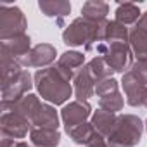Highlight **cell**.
<instances>
[{
	"label": "cell",
	"mask_w": 147,
	"mask_h": 147,
	"mask_svg": "<svg viewBox=\"0 0 147 147\" xmlns=\"http://www.w3.org/2000/svg\"><path fill=\"white\" fill-rule=\"evenodd\" d=\"M92 107L88 102H82V100H73L69 104H66L61 111V118L64 123V128H75L82 123H87V119L92 116Z\"/></svg>",
	"instance_id": "10"
},
{
	"label": "cell",
	"mask_w": 147,
	"mask_h": 147,
	"mask_svg": "<svg viewBox=\"0 0 147 147\" xmlns=\"http://www.w3.org/2000/svg\"><path fill=\"white\" fill-rule=\"evenodd\" d=\"M83 66H85V55L76 50H67V52L61 54L57 59V67L62 71V75L67 80L75 78V73Z\"/></svg>",
	"instance_id": "15"
},
{
	"label": "cell",
	"mask_w": 147,
	"mask_h": 147,
	"mask_svg": "<svg viewBox=\"0 0 147 147\" xmlns=\"http://www.w3.org/2000/svg\"><path fill=\"white\" fill-rule=\"evenodd\" d=\"M26 18L16 5H0V40L26 33Z\"/></svg>",
	"instance_id": "5"
},
{
	"label": "cell",
	"mask_w": 147,
	"mask_h": 147,
	"mask_svg": "<svg viewBox=\"0 0 147 147\" xmlns=\"http://www.w3.org/2000/svg\"><path fill=\"white\" fill-rule=\"evenodd\" d=\"M104 42L106 43H130V31L125 24L118 21H107Z\"/></svg>",
	"instance_id": "21"
},
{
	"label": "cell",
	"mask_w": 147,
	"mask_h": 147,
	"mask_svg": "<svg viewBox=\"0 0 147 147\" xmlns=\"http://www.w3.org/2000/svg\"><path fill=\"white\" fill-rule=\"evenodd\" d=\"M130 73H131V75H133L138 82H142V83L147 87V59H138L137 62H133Z\"/></svg>",
	"instance_id": "26"
},
{
	"label": "cell",
	"mask_w": 147,
	"mask_h": 147,
	"mask_svg": "<svg viewBox=\"0 0 147 147\" xmlns=\"http://www.w3.org/2000/svg\"><path fill=\"white\" fill-rule=\"evenodd\" d=\"M35 87L38 90V94L42 95V99H45L50 104L61 106L64 104L71 94H73V87H71V80H67L62 71L57 66H49L43 69H38L33 76Z\"/></svg>",
	"instance_id": "1"
},
{
	"label": "cell",
	"mask_w": 147,
	"mask_h": 147,
	"mask_svg": "<svg viewBox=\"0 0 147 147\" xmlns=\"http://www.w3.org/2000/svg\"><path fill=\"white\" fill-rule=\"evenodd\" d=\"M142 12L140 9L131 4V2H125V4H119L116 7V21L128 26V24H137V21L140 19Z\"/></svg>",
	"instance_id": "23"
},
{
	"label": "cell",
	"mask_w": 147,
	"mask_h": 147,
	"mask_svg": "<svg viewBox=\"0 0 147 147\" xmlns=\"http://www.w3.org/2000/svg\"><path fill=\"white\" fill-rule=\"evenodd\" d=\"M109 14V5L100 0H88L82 7V18L88 21H106V16Z\"/></svg>",
	"instance_id": "20"
},
{
	"label": "cell",
	"mask_w": 147,
	"mask_h": 147,
	"mask_svg": "<svg viewBox=\"0 0 147 147\" xmlns=\"http://www.w3.org/2000/svg\"><path fill=\"white\" fill-rule=\"evenodd\" d=\"M2 147H33L23 140H12V138H2Z\"/></svg>",
	"instance_id": "27"
},
{
	"label": "cell",
	"mask_w": 147,
	"mask_h": 147,
	"mask_svg": "<svg viewBox=\"0 0 147 147\" xmlns=\"http://www.w3.org/2000/svg\"><path fill=\"white\" fill-rule=\"evenodd\" d=\"M0 130H2L4 138H24L28 131H31V123L16 114V113H2L0 116Z\"/></svg>",
	"instance_id": "8"
},
{
	"label": "cell",
	"mask_w": 147,
	"mask_h": 147,
	"mask_svg": "<svg viewBox=\"0 0 147 147\" xmlns=\"http://www.w3.org/2000/svg\"><path fill=\"white\" fill-rule=\"evenodd\" d=\"M87 147H109V144H107V140L102 135H95V138L92 142H88Z\"/></svg>",
	"instance_id": "28"
},
{
	"label": "cell",
	"mask_w": 147,
	"mask_h": 147,
	"mask_svg": "<svg viewBox=\"0 0 147 147\" xmlns=\"http://www.w3.org/2000/svg\"><path fill=\"white\" fill-rule=\"evenodd\" d=\"M106 26H107V19L106 21H88L85 18H76L62 31V42L67 47L85 45L87 50H92L94 45H99L104 42Z\"/></svg>",
	"instance_id": "2"
},
{
	"label": "cell",
	"mask_w": 147,
	"mask_h": 147,
	"mask_svg": "<svg viewBox=\"0 0 147 147\" xmlns=\"http://www.w3.org/2000/svg\"><path fill=\"white\" fill-rule=\"evenodd\" d=\"M55 55H57V50L54 45L50 43H38L35 45L21 61L19 64L23 66V69L26 67H49V64H52L55 61Z\"/></svg>",
	"instance_id": "9"
},
{
	"label": "cell",
	"mask_w": 147,
	"mask_h": 147,
	"mask_svg": "<svg viewBox=\"0 0 147 147\" xmlns=\"http://www.w3.org/2000/svg\"><path fill=\"white\" fill-rule=\"evenodd\" d=\"M66 133L69 135V138L73 140V142H76V144H88V142H92L94 138H95V135H99L97 133V130L94 128V125L92 123H82V125H78V126H75V128H69V130H66Z\"/></svg>",
	"instance_id": "22"
},
{
	"label": "cell",
	"mask_w": 147,
	"mask_h": 147,
	"mask_svg": "<svg viewBox=\"0 0 147 147\" xmlns=\"http://www.w3.org/2000/svg\"><path fill=\"white\" fill-rule=\"evenodd\" d=\"M38 7L47 18H59V21L71 12V4L66 0H40Z\"/></svg>",
	"instance_id": "19"
},
{
	"label": "cell",
	"mask_w": 147,
	"mask_h": 147,
	"mask_svg": "<svg viewBox=\"0 0 147 147\" xmlns=\"http://www.w3.org/2000/svg\"><path fill=\"white\" fill-rule=\"evenodd\" d=\"M144 131V123L135 114H119L118 125L107 138L109 147H135Z\"/></svg>",
	"instance_id": "3"
},
{
	"label": "cell",
	"mask_w": 147,
	"mask_h": 147,
	"mask_svg": "<svg viewBox=\"0 0 147 147\" xmlns=\"http://www.w3.org/2000/svg\"><path fill=\"white\" fill-rule=\"evenodd\" d=\"M31 128L57 130L59 128V116H57L55 107H52L50 104H42L31 119Z\"/></svg>",
	"instance_id": "17"
},
{
	"label": "cell",
	"mask_w": 147,
	"mask_h": 147,
	"mask_svg": "<svg viewBox=\"0 0 147 147\" xmlns=\"http://www.w3.org/2000/svg\"><path fill=\"white\" fill-rule=\"evenodd\" d=\"M95 87H97V82L90 75V69H88L87 64L75 73V78H73V92L76 95V100L87 102L95 94Z\"/></svg>",
	"instance_id": "13"
},
{
	"label": "cell",
	"mask_w": 147,
	"mask_h": 147,
	"mask_svg": "<svg viewBox=\"0 0 147 147\" xmlns=\"http://www.w3.org/2000/svg\"><path fill=\"white\" fill-rule=\"evenodd\" d=\"M144 107H147V90H145V95H144V102H142Z\"/></svg>",
	"instance_id": "30"
},
{
	"label": "cell",
	"mask_w": 147,
	"mask_h": 147,
	"mask_svg": "<svg viewBox=\"0 0 147 147\" xmlns=\"http://www.w3.org/2000/svg\"><path fill=\"white\" fill-rule=\"evenodd\" d=\"M88 69H90V75L94 76V80L99 83V82H102V80H107V78H113V69L109 67V64L106 62V59L104 57H100V55H95L88 64Z\"/></svg>",
	"instance_id": "25"
},
{
	"label": "cell",
	"mask_w": 147,
	"mask_h": 147,
	"mask_svg": "<svg viewBox=\"0 0 147 147\" xmlns=\"http://www.w3.org/2000/svg\"><path fill=\"white\" fill-rule=\"evenodd\" d=\"M33 85H35V82H33L31 75L26 69H23L21 73L2 82V100H5V102L18 100L21 97H24L33 88Z\"/></svg>",
	"instance_id": "7"
},
{
	"label": "cell",
	"mask_w": 147,
	"mask_h": 147,
	"mask_svg": "<svg viewBox=\"0 0 147 147\" xmlns=\"http://www.w3.org/2000/svg\"><path fill=\"white\" fill-rule=\"evenodd\" d=\"M95 94L99 97L100 109H104L107 113L118 114V111H121L125 106V100L119 94V85L114 78H107V80L99 82L95 87Z\"/></svg>",
	"instance_id": "6"
},
{
	"label": "cell",
	"mask_w": 147,
	"mask_h": 147,
	"mask_svg": "<svg viewBox=\"0 0 147 147\" xmlns=\"http://www.w3.org/2000/svg\"><path fill=\"white\" fill-rule=\"evenodd\" d=\"M137 28H140V30H144V31H147V11L140 16V19L137 21V24H135Z\"/></svg>",
	"instance_id": "29"
},
{
	"label": "cell",
	"mask_w": 147,
	"mask_h": 147,
	"mask_svg": "<svg viewBox=\"0 0 147 147\" xmlns=\"http://www.w3.org/2000/svg\"><path fill=\"white\" fill-rule=\"evenodd\" d=\"M118 119H119V114H114V113H107L104 109H97L94 114H92V125L94 128L97 130L99 135H102L106 140L111 137V133L114 131L116 125H118Z\"/></svg>",
	"instance_id": "16"
},
{
	"label": "cell",
	"mask_w": 147,
	"mask_h": 147,
	"mask_svg": "<svg viewBox=\"0 0 147 147\" xmlns=\"http://www.w3.org/2000/svg\"><path fill=\"white\" fill-rule=\"evenodd\" d=\"M40 106H42V102L35 94H26L24 97H21L18 100H12V102H5V100L0 102L2 113H16L19 116L26 118L30 123H31L33 116L36 114V111L40 109Z\"/></svg>",
	"instance_id": "11"
},
{
	"label": "cell",
	"mask_w": 147,
	"mask_h": 147,
	"mask_svg": "<svg viewBox=\"0 0 147 147\" xmlns=\"http://www.w3.org/2000/svg\"><path fill=\"white\" fill-rule=\"evenodd\" d=\"M130 47L133 50V55L137 59H147V31L140 28H131L130 30Z\"/></svg>",
	"instance_id": "24"
},
{
	"label": "cell",
	"mask_w": 147,
	"mask_h": 147,
	"mask_svg": "<svg viewBox=\"0 0 147 147\" xmlns=\"http://www.w3.org/2000/svg\"><path fill=\"white\" fill-rule=\"evenodd\" d=\"M121 85H123V90H125V95H126V102H128L131 107H138V106H142L147 87H145L142 82H138L130 71H126L125 75H123V78H121Z\"/></svg>",
	"instance_id": "14"
},
{
	"label": "cell",
	"mask_w": 147,
	"mask_h": 147,
	"mask_svg": "<svg viewBox=\"0 0 147 147\" xmlns=\"http://www.w3.org/2000/svg\"><path fill=\"white\" fill-rule=\"evenodd\" d=\"M30 140H31L33 147H57L61 144V133H59V130L31 128Z\"/></svg>",
	"instance_id": "18"
},
{
	"label": "cell",
	"mask_w": 147,
	"mask_h": 147,
	"mask_svg": "<svg viewBox=\"0 0 147 147\" xmlns=\"http://www.w3.org/2000/svg\"><path fill=\"white\" fill-rule=\"evenodd\" d=\"M97 55L104 57L109 67L114 73H125L131 69L133 66V50L130 43H99L95 47Z\"/></svg>",
	"instance_id": "4"
},
{
	"label": "cell",
	"mask_w": 147,
	"mask_h": 147,
	"mask_svg": "<svg viewBox=\"0 0 147 147\" xmlns=\"http://www.w3.org/2000/svg\"><path fill=\"white\" fill-rule=\"evenodd\" d=\"M144 128H145V131H147V119H145V123H144Z\"/></svg>",
	"instance_id": "31"
},
{
	"label": "cell",
	"mask_w": 147,
	"mask_h": 147,
	"mask_svg": "<svg viewBox=\"0 0 147 147\" xmlns=\"http://www.w3.org/2000/svg\"><path fill=\"white\" fill-rule=\"evenodd\" d=\"M31 40L30 36L24 35H16L12 38L2 40L0 43V59H7V61H21L30 50H31Z\"/></svg>",
	"instance_id": "12"
}]
</instances>
